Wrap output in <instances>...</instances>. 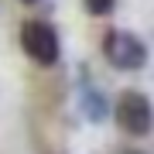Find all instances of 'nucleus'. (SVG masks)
<instances>
[{
	"label": "nucleus",
	"mask_w": 154,
	"mask_h": 154,
	"mask_svg": "<svg viewBox=\"0 0 154 154\" xmlns=\"http://www.w3.org/2000/svg\"><path fill=\"white\" fill-rule=\"evenodd\" d=\"M21 45L28 51V58L38 62V65H55L58 62V34L48 21H24Z\"/></svg>",
	"instance_id": "f03ea898"
},
{
	"label": "nucleus",
	"mask_w": 154,
	"mask_h": 154,
	"mask_svg": "<svg viewBox=\"0 0 154 154\" xmlns=\"http://www.w3.org/2000/svg\"><path fill=\"white\" fill-rule=\"evenodd\" d=\"M82 110H86V116L93 123H99L106 116V99H103V93H96V89H82Z\"/></svg>",
	"instance_id": "20e7f679"
},
{
	"label": "nucleus",
	"mask_w": 154,
	"mask_h": 154,
	"mask_svg": "<svg viewBox=\"0 0 154 154\" xmlns=\"http://www.w3.org/2000/svg\"><path fill=\"white\" fill-rule=\"evenodd\" d=\"M151 103L147 96L137 93V89H130V93H123L116 99V123H120L123 134H130V137H147L151 134Z\"/></svg>",
	"instance_id": "7ed1b4c3"
},
{
	"label": "nucleus",
	"mask_w": 154,
	"mask_h": 154,
	"mask_svg": "<svg viewBox=\"0 0 154 154\" xmlns=\"http://www.w3.org/2000/svg\"><path fill=\"white\" fill-rule=\"evenodd\" d=\"M82 4H86V11H89V14L103 17V14H110V11H113L116 0H82Z\"/></svg>",
	"instance_id": "39448f33"
},
{
	"label": "nucleus",
	"mask_w": 154,
	"mask_h": 154,
	"mask_svg": "<svg viewBox=\"0 0 154 154\" xmlns=\"http://www.w3.org/2000/svg\"><path fill=\"white\" fill-rule=\"evenodd\" d=\"M24 4H34V0H24Z\"/></svg>",
	"instance_id": "423d86ee"
},
{
	"label": "nucleus",
	"mask_w": 154,
	"mask_h": 154,
	"mask_svg": "<svg viewBox=\"0 0 154 154\" xmlns=\"http://www.w3.org/2000/svg\"><path fill=\"white\" fill-rule=\"evenodd\" d=\"M103 55L113 69H127V72H137L147 65V45H144L134 31H106L103 41Z\"/></svg>",
	"instance_id": "f257e3e1"
}]
</instances>
